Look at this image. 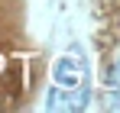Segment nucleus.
Listing matches in <instances>:
<instances>
[{
	"instance_id": "nucleus-1",
	"label": "nucleus",
	"mask_w": 120,
	"mask_h": 113,
	"mask_svg": "<svg viewBox=\"0 0 120 113\" xmlns=\"http://www.w3.org/2000/svg\"><path fill=\"white\" fill-rule=\"evenodd\" d=\"M91 97V74L78 45L68 49L55 65V87L49 91V110H81Z\"/></svg>"
}]
</instances>
